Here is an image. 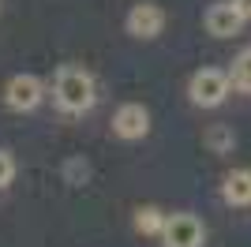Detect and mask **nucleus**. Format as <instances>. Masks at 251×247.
<instances>
[{
    "mask_svg": "<svg viewBox=\"0 0 251 247\" xmlns=\"http://www.w3.org/2000/svg\"><path fill=\"white\" fill-rule=\"evenodd\" d=\"M52 101L60 105L64 113H86V109H94V101H98L94 75L86 68H79V64H64L60 72L52 75Z\"/></svg>",
    "mask_w": 251,
    "mask_h": 247,
    "instance_id": "f257e3e1",
    "label": "nucleus"
},
{
    "mask_svg": "<svg viewBox=\"0 0 251 247\" xmlns=\"http://www.w3.org/2000/svg\"><path fill=\"white\" fill-rule=\"evenodd\" d=\"M229 86H232V79L225 72H218V68H199L188 82V94H191V101L202 105V109H218V105L229 98Z\"/></svg>",
    "mask_w": 251,
    "mask_h": 247,
    "instance_id": "f03ea898",
    "label": "nucleus"
},
{
    "mask_svg": "<svg viewBox=\"0 0 251 247\" xmlns=\"http://www.w3.org/2000/svg\"><path fill=\"white\" fill-rule=\"evenodd\" d=\"M161 244L165 247H202L206 244V228L195 214H169L161 228Z\"/></svg>",
    "mask_w": 251,
    "mask_h": 247,
    "instance_id": "7ed1b4c3",
    "label": "nucleus"
},
{
    "mask_svg": "<svg viewBox=\"0 0 251 247\" xmlns=\"http://www.w3.org/2000/svg\"><path fill=\"white\" fill-rule=\"evenodd\" d=\"M45 98V82L38 79V75H11L8 86H4V101H8V109H15V113H30V109H38Z\"/></svg>",
    "mask_w": 251,
    "mask_h": 247,
    "instance_id": "20e7f679",
    "label": "nucleus"
},
{
    "mask_svg": "<svg viewBox=\"0 0 251 247\" xmlns=\"http://www.w3.org/2000/svg\"><path fill=\"white\" fill-rule=\"evenodd\" d=\"M147 131H150V113L139 101H127L113 113V135L116 139H127V143H131V139H143Z\"/></svg>",
    "mask_w": 251,
    "mask_h": 247,
    "instance_id": "39448f33",
    "label": "nucleus"
},
{
    "mask_svg": "<svg viewBox=\"0 0 251 247\" xmlns=\"http://www.w3.org/2000/svg\"><path fill=\"white\" fill-rule=\"evenodd\" d=\"M165 30V11L157 8V4H135V8L127 11V34L131 38H157V34Z\"/></svg>",
    "mask_w": 251,
    "mask_h": 247,
    "instance_id": "423d86ee",
    "label": "nucleus"
},
{
    "mask_svg": "<svg viewBox=\"0 0 251 247\" xmlns=\"http://www.w3.org/2000/svg\"><path fill=\"white\" fill-rule=\"evenodd\" d=\"M244 23L248 19L232 8V0H221V4H210L206 8V30L214 34V38H236Z\"/></svg>",
    "mask_w": 251,
    "mask_h": 247,
    "instance_id": "0eeeda50",
    "label": "nucleus"
},
{
    "mask_svg": "<svg viewBox=\"0 0 251 247\" xmlns=\"http://www.w3.org/2000/svg\"><path fill=\"white\" fill-rule=\"evenodd\" d=\"M221 198L229 206H251V169H232L221 184Z\"/></svg>",
    "mask_w": 251,
    "mask_h": 247,
    "instance_id": "6e6552de",
    "label": "nucleus"
},
{
    "mask_svg": "<svg viewBox=\"0 0 251 247\" xmlns=\"http://www.w3.org/2000/svg\"><path fill=\"white\" fill-rule=\"evenodd\" d=\"M165 217H169V214H161V210H154V206H143V210L135 214V228L143 232V236H161Z\"/></svg>",
    "mask_w": 251,
    "mask_h": 247,
    "instance_id": "1a4fd4ad",
    "label": "nucleus"
},
{
    "mask_svg": "<svg viewBox=\"0 0 251 247\" xmlns=\"http://www.w3.org/2000/svg\"><path fill=\"white\" fill-rule=\"evenodd\" d=\"M229 79H232V86L236 90H244V94H251V45L232 60V72H229Z\"/></svg>",
    "mask_w": 251,
    "mask_h": 247,
    "instance_id": "9d476101",
    "label": "nucleus"
},
{
    "mask_svg": "<svg viewBox=\"0 0 251 247\" xmlns=\"http://www.w3.org/2000/svg\"><path fill=\"white\" fill-rule=\"evenodd\" d=\"M206 143H210L214 154H229L232 146H236V135H232L229 127H221V124H218V127H210V131H206Z\"/></svg>",
    "mask_w": 251,
    "mask_h": 247,
    "instance_id": "9b49d317",
    "label": "nucleus"
},
{
    "mask_svg": "<svg viewBox=\"0 0 251 247\" xmlns=\"http://www.w3.org/2000/svg\"><path fill=\"white\" fill-rule=\"evenodd\" d=\"M11 176H15V161H11L8 150H0V187H8Z\"/></svg>",
    "mask_w": 251,
    "mask_h": 247,
    "instance_id": "f8f14e48",
    "label": "nucleus"
},
{
    "mask_svg": "<svg viewBox=\"0 0 251 247\" xmlns=\"http://www.w3.org/2000/svg\"><path fill=\"white\" fill-rule=\"evenodd\" d=\"M232 8L240 11L244 19H251V0H232Z\"/></svg>",
    "mask_w": 251,
    "mask_h": 247,
    "instance_id": "ddd939ff",
    "label": "nucleus"
}]
</instances>
